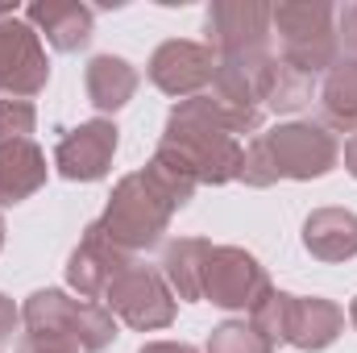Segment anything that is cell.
<instances>
[{"label": "cell", "instance_id": "obj_9", "mask_svg": "<svg viewBox=\"0 0 357 353\" xmlns=\"http://www.w3.org/2000/svg\"><path fill=\"white\" fill-rule=\"evenodd\" d=\"M270 4L262 0H212L208 4V46L220 59L270 50Z\"/></svg>", "mask_w": 357, "mask_h": 353}, {"label": "cell", "instance_id": "obj_21", "mask_svg": "<svg viewBox=\"0 0 357 353\" xmlns=\"http://www.w3.org/2000/svg\"><path fill=\"white\" fill-rule=\"evenodd\" d=\"M312 91H316V80L312 75H299L295 67H287L274 54L270 84H266V112H299L303 104H312Z\"/></svg>", "mask_w": 357, "mask_h": 353}, {"label": "cell", "instance_id": "obj_22", "mask_svg": "<svg viewBox=\"0 0 357 353\" xmlns=\"http://www.w3.org/2000/svg\"><path fill=\"white\" fill-rule=\"evenodd\" d=\"M204 353H274V341H266L254 324L229 320V324H216V329H212Z\"/></svg>", "mask_w": 357, "mask_h": 353}, {"label": "cell", "instance_id": "obj_23", "mask_svg": "<svg viewBox=\"0 0 357 353\" xmlns=\"http://www.w3.org/2000/svg\"><path fill=\"white\" fill-rule=\"evenodd\" d=\"M38 125V112L29 100H0V146L4 142H25Z\"/></svg>", "mask_w": 357, "mask_h": 353}, {"label": "cell", "instance_id": "obj_5", "mask_svg": "<svg viewBox=\"0 0 357 353\" xmlns=\"http://www.w3.org/2000/svg\"><path fill=\"white\" fill-rule=\"evenodd\" d=\"M21 320L29 333H46V337H59L67 345H75L79 353H100L112 345L116 337V320L104 303H91V299H71L67 291H33L21 308Z\"/></svg>", "mask_w": 357, "mask_h": 353}, {"label": "cell", "instance_id": "obj_10", "mask_svg": "<svg viewBox=\"0 0 357 353\" xmlns=\"http://www.w3.org/2000/svg\"><path fill=\"white\" fill-rule=\"evenodd\" d=\"M46 84H50V63L38 29L21 17H4L0 21V91L29 100Z\"/></svg>", "mask_w": 357, "mask_h": 353}, {"label": "cell", "instance_id": "obj_30", "mask_svg": "<svg viewBox=\"0 0 357 353\" xmlns=\"http://www.w3.org/2000/svg\"><path fill=\"white\" fill-rule=\"evenodd\" d=\"M0 250H4V220H0Z\"/></svg>", "mask_w": 357, "mask_h": 353}, {"label": "cell", "instance_id": "obj_26", "mask_svg": "<svg viewBox=\"0 0 357 353\" xmlns=\"http://www.w3.org/2000/svg\"><path fill=\"white\" fill-rule=\"evenodd\" d=\"M17 320H21V312H17V303L0 291V345L4 341H13V333H17Z\"/></svg>", "mask_w": 357, "mask_h": 353}, {"label": "cell", "instance_id": "obj_4", "mask_svg": "<svg viewBox=\"0 0 357 353\" xmlns=\"http://www.w3.org/2000/svg\"><path fill=\"white\" fill-rule=\"evenodd\" d=\"M270 29L278 33V59L299 75H320L337 63V8L316 0L270 4Z\"/></svg>", "mask_w": 357, "mask_h": 353}, {"label": "cell", "instance_id": "obj_14", "mask_svg": "<svg viewBox=\"0 0 357 353\" xmlns=\"http://www.w3.org/2000/svg\"><path fill=\"white\" fill-rule=\"evenodd\" d=\"M345 329V312L333 299L320 295H291L287 303V324H282V341L303 353L328 350Z\"/></svg>", "mask_w": 357, "mask_h": 353}, {"label": "cell", "instance_id": "obj_19", "mask_svg": "<svg viewBox=\"0 0 357 353\" xmlns=\"http://www.w3.org/2000/svg\"><path fill=\"white\" fill-rule=\"evenodd\" d=\"M320 117H324V129L357 133V59H337L324 71Z\"/></svg>", "mask_w": 357, "mask_h": 353}, {"label": "cell", "instance_id": "obj_18", "mask_svg": "<svg viewBox=\"0 0 357 353\" xmlns=\"http://www.w3.org/2000/svg\"><path fill=\"white\" fill-rule=\"evenodd\" d=\"M208 254H212V241H204V237H175V241H167L162 278H167V287L175 291L178 299H187V303L204 299V266H208Z\"/></svg>", "mask_w": 357, "mask_h": 353}, {"label": "cell", "instance_id": "obj_1", "mask_svg": "<svg viewBox=\"0 0 357 353\" xmlns=\"http://www.w3.org/2000/svg\"><path fill=\"white\" fill-rule=\"evenodd\" d=\"M195 179L187 175L178 163H171L167 154H154L142 171L125 175L112 195H108V208L100 220H91L116 250L125 254H142V250H154L171 225L178 208L195 195Z\"/></svg>", "mask_w": 357, "mask_h": 353}, {"label": "cell", "instance_id": "obj_7", "mask_svg": "<svg viewBox=\"0 0 357 353\" xmlns=\"http://www.w3.org/2000/svg\"><path fill=\"white\" fill-rule=\"evenodd\" d=\"M104 303H108L112 316H121L137 333H154V329H167L175 320V291L167 287L158 266H146V262L125 266L112 278Z\"/></svg>", "mask_w": 357, "mask_h": 353}, {"label": "cell", "instance_id": "obj_20", "mask_svg": "<svg viewBox=\"0 0 357 353\" xmlns=\"http://www.w3.org/2000/svg\"><path fill=\"white\" fill-rule=\"evenodd\" d=\"M137 91V71L121 54H96L88 63V100L100 112H116L133 100Z\"/></svg>", "mask_w": 357, "mask_h": 353}, {"label": "cell", "instance_id": "obj_12", "mask_svg": "<svg viewBox=\"0 0 357 353\" xmlns=\"http://www.w3.org/2000/svg\"><path fill=\"white\" fill-rule=\"evenodd\" d=\"M112 154H116V125L108 117H96V121L75 125L54 146V167L71 183H96V179L108 175Z\"/></svg>", "mask_w": 357, "mask_h": 353}, {"label": "cell", "instance_id": "obj_16", "mask_svg": "<svg viewBox=\"0 0 357 353\" xmlns=\"http://www.w3.org/2000/svg\"><path fill=\"white\" fill-rule=\"evenodd\" d=\"M42 187H46V150L33 137L4 142L0 146V208H13Z\"/></svg>", "mask_w": 357, "mask_h": 353}, {"label": "cell", "instance_id": "obj_24", "mask_svg": "<svg viewBox=\"0 0 357 353\" xmlns=\"http://www.w3.org/2000/svg\"><path fill=\"white\" fill-rule=\"evenodd\" d=\"M337 59H357V0L337 8Z\"/></svg>", "mask_w": 357, "mask_h": 353}, {"label": "cell", "instance_id": "obj_2", "mask_svg": "<svg viewBox=\"0 0 357 353\" xmlns=\"http://www.w3.org/2000/svg\"><path fill=\"white\" fill-rule=\"evenodd\" d=\"M158 154H167L195 183H208V187L241 179V163H245V150H241L237 133L229 129L220 108L208 100V91L191 96V100H178L171 108Z\"/></svg>", "mask_w": 357, "mask_h": 353}, {"label": "cell", "instance_id": "obj_29", "mask_svg": "<svg viewBox=\"0 0 357 353\" xmlns=\"http://www.w3.org/2000/svg\"><path fill=\"white\" fill-rule=\"evenodd\" d=\"M349 320H354V324H357V299H354V303H349Z\"/></svg>", "mask_w": 357, "mask_h": 353}, {"label": "cell", "instance_id": "obj_13", "mask_svg": "<svg viewBox=\"0 0 357 353\" xmlns=\"http://www.w3.org/2000/svg\"><path fill=\"white\" fill-rule=\"evenodd\" d=\"M129 262H133V254L116 250L96 225H88V229H84V241L75 246V254H71V262H67V283H71L84 299H104L108 287H112V278H116Z\"/></svg>", "mask_w": 357, "mask_h": 353}, {"label": "cell", "instance_id": "obj_27", "mask_svg": "<svg viewBox=\"0 0 357 353\" xmlns=\"http://www.w3.org/2000/svg\"><path fill=\"white\" fill-rule=\"evenodd\" d=\"M137 353H199V350L187 345V341H150V345H142Z\"/></svg>", "mask_w": 357, "mask_h": 353}, {"label": "cell", "instance_id": "obj_28", "mask_svg": "<svg viewBox=\"0 0 357 353\" xmlns=\"http://www.w3.org/2000/svg\"><path fill=\"white\" fill-rule=\"evenodd\" d=\"M345 171L357 179V133L349 137V142H345Z\"/></svg>", "mask_w": 357, "mask_h": 353}, {"label": "cell", "instance_id": "obj_6", "mask_svg": "<svg viewBox=\"0 0 357 353\" xmlns=\"http://www.w3.org/2000/svg\"><path fill=\"white\" fill-rule=\"evenodd\" d=\"M270 67H274V54H270V50L237 54V59H220L208 100L220 108V117L229 121L233 133H258V129H262Z\"/></svg>", "mask_w": 357, "mask_h": 353}, {"label": "cell", "instance_id": "obj_11", "mask_svg": "<svg viewBox=\"0 0 357 353\" xmlns=\"http://www.w3.org/2000/svg\"><path fill=\"white\" fill-rule=\"evenodd\" d=\"M216 67H220V54L204 42H183L171 38L162 42L154 54H150V80L154 88L178 96V100H191V96H204V88H212L216 80Z\"/></svg>", "mask_w": 357, "mask_h": 353}, {"label": "cell", "instance_id": "obj_8", "mask_svg": "<svg viewBox=\"0 0 357 353\" xmlns=\"http://www.w3.org/2000/svg\"><path fill=\"white\" fill-rule=\"evenodd\" d=\"M270 291V274L250 250L241 246H212L204 266V299L225 312H254Z\"/></svg>", "mask_w": 357, "mask_h": 353}, {"label": "cell", "instance_id": "obj_3", "mask_svg": "<svg viewBox=\"0 0 357 353\" xmlns=\"http://www.w3.org/2000/svg\"><path fill=\"white\" fill-rule=\"evenodd\" d=\"M341 158L337 137L320 121H282L270 133H258L245 150L241 183L245 187H270L278 179H320Z\"/></svg>", "mask_w": 357, "mask_h": 353}, {"label": "cell", "instance_id": "obj_25", "mask_svg": "<svg viewBox=\"0 0 357 353\" xmlns=\"http://www.w3.org/2000/svg\"><path fill=\"white\" fill-rule=\"evenodd\" d=\"M17 353H79V350L59 341V337H46V333H25L17 341Z\"/></svg>", "mask_w": 357, "mask_h": 353}, {"label": "cell", "instance_id": "obj_15", "mask_svg": "<svg viewBox=\"0 0 357 353\" xmlns=\"http://www.w3.org/2000/svg\"><path fill=\"white\" fill-rule=\"evenodd\" d=\"M25 21L38 29V38L46 33V42L54 50L71 54V50H84L91 42L96 13H91L88 4H71V0H42V4L25 8Z\"/></svg>", "mask_w": 357, "mask_h": 353}, {"label": "cell", "instance_id": "obj_17", "mask_svg": "<svg viewBox=\"0 0 357 353\" xmlns=\"http://www.w3.org/2000/svg\"><path fill=\"white\" fill-rule=\"evenodd\" d=\"M303 246L320 262L357 258V212H349V208H316L303 220Z\"/></svg>", "mask_w": 357, "mask_h": 353}]
</instances>
